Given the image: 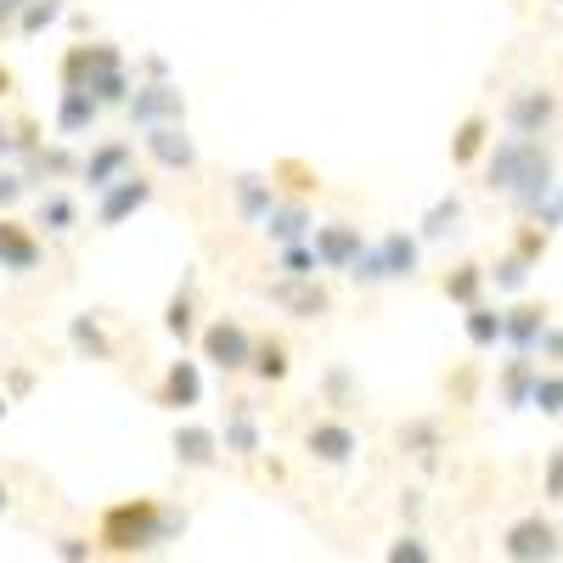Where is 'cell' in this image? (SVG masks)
Here are the masks:
<instances>
[{
	"label": "cell",
	"instance_id": "cell-35",
	"mask_svg": "<svg viewBox=\"0 0 563 563\" xmlns=\"http://www.w3.org/2000/svg\"><path fill=\"white\" fill-rule=\"evenodd\" d=\"M389 558H395V563H406V558H411V563H422V558H429V547H422L417 536H406L400 547H389Z\"/></svg>",
	"mask_w": 563,
	"mask_h": 563
},
{
	"label": "cell",
	"instance_id": "cell-5",
	"mask_svg": "<svg viewBox=\"0 0 563 563\" xmlns=\"http://www.w3.org/2000/svg\"><path fill=\"white\" fill-rule=\"evenodd\" d=\"M501 552L519 558V563H536V558H558V530L541 519V512H530V519H519L507 536H501Z\"/></svg>",
	"mask_w": 563,
	"mask_h": 563
},
{
	"label": "cell",
	"instance_id": "cell-38",
	"mask_svg": "<svg viewBox=\"0 0 563 563\" xmlns=\"http://www.w3.org/2000/svg\"><path fill=\"white\" fill-rule=\"evenodd\" d=\"M12 192H18V180H12V175H0V203H7Z\"/></svg>",
	"mask_w": 563,
	"mask_h": 563
},
{
	"label": "cell",
	"instance_id": "cell-28",
	"mask_svg": "<svg viewBox=\"0 0 563 563\" xmlns=\"http://www.w3.org/2000/svg\"><path fill=\"white\" fill-rule=\"evenodd\" d=\"M74 344H79V350H90V355H102V361L113 355V344L102 339V327H97V321H85V316L74 321Z\"/></svg>",
	"mask_w": 563,
	"mask_h": 563
},
{
	"label": "cell",
	"instance_id": "cell-26",
	"mask_svg": "<svg viewBox=\"0 0 563 563\" xmlns=\"http://www.w3.org/2000/svg\"><path fill=\"white\" fill-rule=\"evenodd\" d=\"M225 445H231V451H243V456L260 445V434H254V417H249V411H238V417L225 422Z\"/></svg>",
	"mask_w": 563,
	"mask_h": 563
},
{
	"label": "cell",
	"instance_id": "cell-39",
	"mask_svg": "<svg viewBox=\"0 0 563 563\" xmlns=\"http://www.w3.org/2000/svg\"><path fill=\"white\" fill-rule=\"evenodd\" d=\"M0 153H7V124H0Z\"/></svg>",
	"mask_w": 563,
	"mask_h": 563
},
{
	"label": "cell",
	"instance_id": "cell-25",
	"mask_svg": "<svg viewBox=\"0 0 563 563\" xmlns=\"http://www.w3.org/2000/svg\"><path fill=\"white\" fill-rule=\"evenodd\" d=\"M254 372H260L265 384L271 378H288V350H282V344H260L254 350Z\"/></svg>",
	"mask_w": 563,
	"mask_h": 563
},
{
	"label": "cell",
	"instance_id": "cell-9",
	"mask_svg": "<svg viewBox=\"0 0 563 563\" xmlns=\"http://www.w3.org/2000/svg\"><path fill=\"white\" fill-rule=\"evenodd\" d=\"M147 153L164 164V169H192L198 164V147L186 141V130H175V124H153L147 130Z\"/></svg>",
	"mask_w": 563,
	"mask_h": 563
},
{
	"label": "cell",
	"instance_id": "cell-10",
	"mask_svg": "<svg viewBox=\"0 0 563 563\" xmlns=\"http://www.w3.org/2000/svg\"><path fill=\"white\" fill-rule=\"evenodd\" d=\"M547 305H519V310H507V344L519 350V355H530V350H541V333H547Z\"/></svg>",
	"mask_w": 563,
	"mask_h": 563
},
{
	"label": "cell",
	"instance_id": "cell-1",
	"mask_svg": "<svg viewBox=\"0 0 563 563\" xmlns=\"http://www.w3.org/2000/svg\"><path fill=\"white\" fill-rule=\"evenodd\" d=\"M552 153L541 135H501L490 153V192H507L525 214H541V198L552 192Z\"/></svg>",
	"mask_w": 563,
	"mask_h": 563
},
{
	"label": "cell",
	"instance_id": "cell-33",
	"mask_svg": "<svg viewBox=\"0 0 563 563\" xmlns=\"http://www.w3.org/2000/svg\"><path fill=\"white\" fill-rule=\"evenodd\" d=\"M164 327H169L175 339H192V305H186V299H175V305H169V321H164Z\"/></svg>",
	"mask_w": 563,
	"mask_h": 563
},
{
	"label": "cell",
	"instance_id": "cell-34",
	"mask_svg": "<svg viewBox=\"0 0 563 563\" xmlns=\"http://www.w3.org/2000/svg\"><path fill=\"white\" fill-rule=\"evenodd\" d=\"M547 231H552V225H525V231H519V254L541 260V254H547Z\"/></svg>",
	"mask_w": 563,
	"mask_h": 563
},
{
	"label": "cell",
	"instance_id": "cell-20",
	"mask_svg": "<svg viewBox=\"0 0 563 563\" xmlns=\"http://www.w3.org/2000/svg\"><path fill=\"white\" fill-rule=\"evenodd\" d=\"M485 130H490V124H485V113H474V119H467V124L456 130L451 158H456V164H474V158H479V147H485Z\"/></svg>",
	"mask_w": 563,
	"mask_h": 563
},
{
	"label": "cell",
	"instance_id": "cell-19",
	"mask_svg": "<svg viewBox=\"0 0 563 563\" xmlns=\"http://www.w3.org/2000/svg\"><path fill=\"white\" fill-rule=\"evenodd\" d=\"M485 276H490L485 265H462L456 276H445V294H451L456 305H474V299H479V288H485Z\"/></svg>",
	"mask_w": 563,
	"mask_h": 563
},
{
	"label": "cell",
	"instance_id": "cell-27",
	"mask_svg": "<svg viewBox=\"0 0 563 563\" xmlns=\"http://www.w3.org/2000/svg\"><path fill=\"white\" fill-rule=\"evenodd\" d=\"M238 198H243V214H249V220L271 214V186H265V180H254V175H249V180L238 186Z\"/></svg>",
	"mask_w": 563,
	"mask_h": 563
},
{
	"label": "cell",
	"instance_id": "cell-40",
	"mask_svg": "<svg viewBox=\"0 0 563 563\" xmlns=\"http://www.w3.org/2000/svg\"><path fill=\"white\" fill-rule=\"evenodd\" d=\"M0 512H7V485H0Z\"/></svg>",
	"mask_w": 563,
	"mask_h": 563
},
{
	"label": "cell",
	"instance_id": "cell-41",
	"mask_svg": "<svg viewBox=\"0 0 563 563\" xmlns=\"http://www.w3.org/2000/svg\"><path fill=\"white\" fill-rule=\"evenodd\" d=\"M558 203H563V180H558Z\"/></svg>",
	"mask_w": 563,
	"mask_h": 563
},
{
	"label": "cell",
	"instance_id": "cell-2",
	"mask_svg": "<svg viewBox=\"0 0 563 563\" xmlns=\"http://www.w3.org/2000/svg\"><path fill=\"white\" fill-rule=\"evenodd\" d=\"M169 530H175V519H169L153 496H135V501H119V507L102 512V541H108L113 552L153 547V541H164Z\"/></svg>",
	"mask_w": 563,
	"mask_h": 563
},
{
	"label": "cell",
	"instance_id": "cell-13",
	"mask_svg": "<svg viewBox=\"0 0 563 563\" xmlns=\"http://www.w3.org/2000/svg\"><path fill=\"white\" fill-rule=\"evenodd\" d=\"M310 451L321 462H350L355 456V434L344 429V422H316V429H310Z\"/></svg>",
	"mask_w": 563,
	"mask_h": 563
},
{
	"label": "cell",
	"instance_id": "cell-4",
	"mask_svg": "<svg viewBox=\"0 0 563 563\" xmlns=\"http://www.w3.org/2000/svg\"><path fill=\"white\" fill-rule=\"evenodd\" d=\"M254 339L243 333L238 321H214L209 333H203V355L220 366V372H243V366H254Z\"/></svg>",
	"mask_w": 563,
	"mask_h": 563
},
{
	"label": "cell",
	"instance_id": "cell-21",
	"mask_svg": "<svg viewBox=\"0 0 563 563\" xmlns=\"http://www.w3.org/2000/svg\"><path fill=\"white\" fill-rule=\"evenodd\" d=\"M490 282H496L501 294H519L525 282H530V254H507V260L490 271Z\"/></svg>",
	"mask_w": 563,
	"mask_h": 563
},
{
	"label": "cell",
	"instance_id": "cell-24",
	"mask_svg": "<svg viewBox=\"0 0 563 563\" xmlns=\"http://www.w3.org/2000/svg\"><path fill=\"white\" fill-rule=\"evenodd\" d=\"M57 18H63V0H29V7H23V34L52 29Z\"/></svg>",
	"mask_w": 563,
	"mask_h": 563
},
{
	"label": "cell",
	"instance_id": "cell-31",
	"mask_svg": "<svg viewBox=\"0 0 563 563\" xmlns=\"http://www.w3.org/2000/svg\"><path fill=\"white\" fill-rule=\"evenodd\" d=\"M282 265H288V276H294V282H305V276L321 265V260H316V243H310V249H294V243H288V260H282Z\"/></svg>",
	"mask_w": 563,
	"mask_h": 563
},
{
	"label": "cell",
	"instance_id": "cell-36",
	"mask_svg": "<svg viewBox=\"0 0 563 563\" xmlns=\"http://www.w3.org/2000/svg\"><path fill=\"white\" fill-rule=\"evenodd\" d=\"M541 355L547 361H563V327H547V333H541Z\"/></svg>",
	"mask_w": 563,
	"mask_h": 563
},
{
	"label": "cell",
	"instance_id": "cell-22",
	"mask_svg": "<svg viewBox=\"0 0 563 563\" xmlns=\"http://www.w3.org/2000/svg\"><path fill=\"white\" fill-rule=\"evenodd\" d=\"M265 220H271V238H276V243H299L305 225H310L305 209H282V214H265Z\"/></svg>",
	"mask_w": 563,
	"mask_h": 563
},
{
	"label": "cell",
	"instance_id": "cell-3",
	"mask_svg": "<svg viewBox=\"0 0 563 563\" xmlns=\"http://www.w3.org/2000/svg\"><path fill=\"white\" fill-rule=\"evenodd\" d=\"M507 130H519V135H547L552 124H558V97L547 85H530V90H519V97L507 102Z\"/></svg>",
	"mask_w": 563,
	"mask_h": 563
},
{
	"label": "cell",
	"instance_id": "cell-11",
	"mask_svg": "<svg viewBox=\"0 0 563 563\" xmlns=\"http://www.w3.org/2000/svg\"><path fill=\"white\" fill-rule=\"evenodd\" d=\"M97 108H102V97H97V90L68 85V90H63V113H57V130H63V135H79L90 119H97Z\"/></svg>",
	"mask_w": 563,
	"mask_h": 563
},
{
	"label": "cell",
	"instance_id": "cell-7",
	"mask_svg": "<svg viewBox=\"0 0 563 563\" xmlns=\"http://www.w3.org/2000/svg\"><path fill=\"white\" fill-rule=\"evenodd\" d=\"M147 198H153V180H141V175L113 180V186H108V198H102V209H97V225H119L124 214H135Z\"/></svg>",
	"mask_w": 563,
	"mask_h": 563
},
{
	"label": "cell",
	"instance_id": "cell-12",
	"mask_svg": "<svg viewBox=\"0 0 563 563\" xmlns=\"http://www.w3.org/2000/svg\"><path fill=\"white\" fill-rule=\"evenodd\" d=\"M198 395H203L198 366H192V361H175V366H169V378H164V406L186 411V406H198Z\"/></svg>",
	"mask_w": 563,
	"mask_h": 563
},
{
	"label": "cell",
	"instance_id": "cell-32",
	"mask_svg": "<svg viewBox=\"0 0 563 563\" xmlns=\"http://www.w3.org/2000/svg\"><path fill=\"white\" fill-rule=\"evenodd\" d=\"M541 490L552 496V501H563V445L552 451V462H547V474H541Z\"/></svg>",
	"mask_w": 563,
	"mask_h": 563
},
{
	"label": "cell",
	"instance_id": "cell-14",
	"mask_svg": "<svg viewBox=\"0 0 563 563\" xmlns=\"http://www.w3.org/2000/svg\"><path fill=\"white\" fill-rule=\"evenodd\" d=\"M124 164H130V147H124V141H113V147H102L97 158L85 164V186H90V192H108L113 180H124V175H119Z\"/></svg>",
	"mask_w": 563,
	"mask_h": 563
},
{
	"label": "cell",
	"instance_id": "cell-16",
	"mask_svg": "<svg viewBox=\"0 0 563 563\" xmlns=\"http://www.w3.org/2000/svg\"><path fill=\"white\" fill-rule=\"evenodd\" d=\"M467 339H474L479 350L501 344V339H507V316H496V310H479V305H467Z\"/></svg>",
	"mask_w": 563,
	"mask_h": 563
},
{
	"label": "cell",
	"instance_id": "cell-23",
	"mask_svg": "<svg viewBox=\"0 0 563 563\" xmlns=\"http://www.w3.org/2000/svg\"><path fill=\"white\" fill-rule=\"evenodd\" d=\"M536 406L547 417H563V372H541L536 378Z\"/></svg>",
	"mask_w": 563,
	"mask_h": 563
},
{
	"label": "cell",
	"instance_id": "cell-42",
	"mask_svg": "<svg viewBox=\"0 0 563 563\" xmlns=\"http://www.w3.org/2000/svg\"><path fill=\"white\" fill-rule=\"evenodd\" d=\"M0 411H7V395H0Z\"/></svg>",
	"mask_w": 563,
	"mask_h": 563
},
{
	"label": "cell",
	"instance_id": "cell-17",
	"mask_svg": "<svg viewBox=\"0 0 563 563\" xmlns=\"http://www.w3.org/2000/svg\"><path fill=\"white\" fill-rule=\"evenodd\" d=\"M175 456H180L186 467H209V462H214V434H209V429H180V434H175Z\"/></svg>",
	"mask_w": 563,
	"mask_h": 563
},
{
	"label": "cell",
	"instance_id": "cell-6",
	"mask_svg": "<svg viewBox=\"0 0 563 563\" xmlns=\"http://www.w3.org/2000/svg\"><path fill=\"white\" fill-rule=\"evenodd\" d=\"M316 260L327 265V271H350L355 260H361V231H350V225H316Z\"/></svg>",
	"mask_w": 563,
	"mask_h": 563
},
{
	"label": "cell",
	"instance_id": "cell-18",
	"mask_svg": "<svg viewBox=\"0 0 563 563\" xmlns=\"http://www.w3.org/2000/svg\"><path fill=\"white\" fill-rule=\"evenodd\" d=\"M0 265H12V271L34 265V238H23V231L7 225V220H0Z\"/></svg>",
	"mask_w": 563,
	"mask_h": 563
},
{
	"label": "cell",
	"instance_id": "cell-29",
	"mask_svg": "<svg viewBox=\"0 0 563 563\" xmlns=\"http://www.w3.org/2000/svg\"><path fill=\"white\" fill-rule=\"evenodd\" d=\"M276 299H288L299 316H316V310H327V294H321V288H316V294H310V288H276Z\"/></svg>",
	"mask_w": 563,
	"mask_h": 563
},
{
	"label": "cell",
	"instance_id": "cell-37",
	"mask_svg": "<svg viewBox=\"0 0 563 563\" xmlns=\"http://www.w3.org/2000/svg\"><path fill=\"white\" fill-rule=\"evenodd\" d=\"M57 552H63V558H85V552H90V547H85V541H74V536H68V541H63V547H57Z\"/></svg>",
	"mask_w": 563,
	"mask_h": 563
},
{
	"label": "cell",
	"instance_id": "cell-30",
	"mask_svg": "<svg viewBox=\"0 0 563 563\" xmlns=\"http://www.w3.org/2000/svg\"><path fill=\"white\" fill-rule=\"evenodd\" d=\"M40 220H45V231H68L74 225V203L68 198H45L40 203Z\"/></svg>",
	"mask_w": 563,
	"mask_h": 563
},
{
	"label": "cell",
	"instance_id": "cell-8",
	"mask_svg": "<svg viewBox=\"0 0 563 563\" xmlns=\"http://www.w3.org/2000/svg\"><path fill=\"white\" fill-rule=\"evenodd\" d=\"M130 119H135L141 130H153V124H164V119H180V90H169V85L135 90V97H130Z\"/></svg>",
	"mask_w": 563,
	"mask_h": 563
},
{
	"label": "cell",
	"instance_id": "cell-15",
	"mask_svg": "<svg viewBox=\"0 0 563 563\" xmlns=\"http://www.w3.org/2000/svg\"><path fill=\"white\" fill-rule=\"evenodd\" d=\"M536 378H541V366L530 361V355H519L507 366V378H501V395H507V406H536Z\"/></svg>",
	"mask_w": 563,
	"mask_h": 563
}]
</instances>
